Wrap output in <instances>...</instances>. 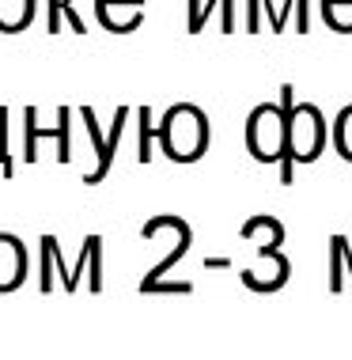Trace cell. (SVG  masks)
<instances>
[{"label":"cell","mask_w":352,"mask_h":360,"mask_svg":"<svg viewBox=\"0 0 352 360\" xmlns=\"http://www.w3.org/2000/svg\"><path fill=\"white\" fill-rule=\"evenodd\" d=\"M133 4H144V0H133Z\"/></svg>","instance_id":"23"},{"label":"cell","mask_w":352,"mask_h":360,"mask_svg":"<svg viewBox=\"0 0 352 360\" xmlns=\"http://www.w3.org/2000/svg\"><path fill=\"white\" fill-rule=\"evenodd\" d=\"M0 174H4V179L15 174L12 152H8V106H0Z\"/></svg>","instance_id":"19"},{"label":"cell","mask_w":352,"mask_h":360,"mask_svg":"<svg viewBox=\"0 0 352 360\" xmlns=\"http://www.w3.org/2000/svg\"><path fill=\"white\" fill-rule=\"evenodd\" d=\"M133 114H136V110H129V106H117V114H114L110 129L103 133V129H99V122H95V110H91V106H84V110H80L84 129H87V137H91V148H95V167L84 174L87 186H99L106 174H110V163H114V155H117V144H122L125 122H129Z\"/></svg>","instance_id":"4"},{"label":"cell","mask_w":352,"mask_h":360,"mask_svg":"<svg viewBox=\"0 0 352 360\" xmlns=\"http://www.w3.org/2000/svg\"><path fill=\"white\" fill-rule=\"evenodd\" d=\"M84 269H87V288H91V292H103V236H87V239H84L80 258H76V266L68 269V277H65V292H76V288H80Z\"/></svg>","instance_id":"7"},{"label":"cell","mask_w":352,"mask_h":360,"mask_svg":"<svg viewBox=\"0 0 352 360\" xmlns=\"http://www.w3.org/2000/svg\"><path fill=\"white\" fill-rule=\"evenodd\" d=\"M322 19H326L330 31L352 34V4H330V0H322Z\"/></svg>","instance_id":"16"},{"label":"cell","mask_w":352,"mask_h":360,"mask_svg":"<svg viewBox=\"0 0 352 360\" xmlns=\"http://www.w3.org/2000/svg\"><path fill=\"white\" fill-rule=\"evenodd\" d=\"M341 266H345V255H341V236H330V292H341Z\"/></svg>","instance_id":"18"},{"label":"cell","mask_w":352,"mask_h":360,"mask_svg":"<svg viewBox=\"0 0 352 360\" xmlns=\"http://www.w3.org/2000/svg\"><path fill=\"white\" fill-rule=\"evenodd\" d=\"M68 19V27H72L76 34H87V23L84 15L76 12V0H50V8H46V31L50 34H61V23Z\"/></svg>","instance_id":"13"},{"label":"cell","mask_w":352,"mask_h":360,"mask_svg":"<svg viewBox=\"0 0 352 360\" xmlns=\"http://www.w3.org/2000/svg\"><path fill=\"white\" fill-rule=\"evenodd\" d=\"M330 141H334V148H337L341 160L352 163V103L334 118V125H330Z\"/></svg>","instance_id":"14"},{"label":"cell","mask_w":352,"mask_h":360,"mask_svg":"<svg viewBox=\"0 0 352 360\" xmlns=\"http://www.w3.org/2000/svg\"><path fill=\"white\" fill-rule=\"evenodd\" d=\"M330 4H352V0H330Z\"/></svg>","instance_id":"22"},{"label":"cell","mask_w":352,"mask_h":360,"mask_svg":"<svg viewBox=\"0 0 352 360\" xmlns=\"http://www.w3.org/2000/svg\"><path fill=\"white\" fill-rule=\"evenodd\" d=\"M136 129H141V144H136V160L152 163V144L159 141V122H152V110L141 106L136 110Z\"/></svg>","instance_id":"15"},{"label":"cell","mask_w":352,"mask_h":360,"mask_svg":"<svg viewBox=\"0 0 352 360\" xmlns=\"http://www.w3.org/2000/svg\"><path fill=\"white\" fill-rule=\"evenodd\" d=\"M239 281H242L250 292L269 296V292H280V288L292 281V262L285 258V250H266V255H258V262H254V266L242 269Z\"/></svg>","instance_id":"5"},{"label":"cell","mask_w":352,"mask_h":360,"mask_svg":"<svg viewBox=\"0 0 352 360\" xmlns=\"http://www.w3.org/2000/svg\"><path fill=\"white\" fill-rule=\"evenodd\" d=\"M239 236L254 243L258 247V255H266V250H280L285 247V224H280L277 217H269V212H258V217H250L247 224L239 228Z\"/></svg>","instance_id":"10"},{"label":"cell","mask_w":352,"mask_h":360,"mask_svg":"<svg viewBox=\"0 0 352 360\" xmlns=\"http://www.w3.org/2000/svg\"><path fill=\"white\" fill-rule=\"evenodd\" d=\"M38 0H0V34H19L34 23Z\"/></svg>","instance_id":"12"},{"label":"cell","mask_w":352,"mask_h":360,"mask_svg":"<svg viewBox=\"0 0 352 360\" xmlns=\"http://www.w3.org/2000/svg\"><path fill=\"white\" fill-rule=\"evenodd\" d=\"M258 12H261V0H247V31L258 34Z\"/></svg>","instance_id":"21"},{"label":"cell","mask_w":352,"mask_h":360,"mask_svg":"<svg viewBox=\"0 0 352 360\" xmlns=\"http://www.w3.org/2000/svg\"><path fill=\"white\" fill-rule=\"evenodd\" d=\"M95 15L110 34H129L141 27L144 19V4H133V0H95Z\"/></svg>","instance_id":"9"},{"label":"cell","mask_w":352,"mask_h":360,"mask_svg":"<svg viewBox=\"0 0 352 360\" xmlns=\"http://www.w3.org/2000/svg\"><path fill=\"white\" fill-rule=\"evenodd\" d=\"M292 8H296V31L307 34L311 31V0H285V4H280V19H285V23H288Z\"/></svg>","instance_id":"17"},{"label":"cell","mask_w":352,"mask_h":360,"mask_svg":"<svg viewBox=\"0 0 352 360\" xmlns=\"http://www.w3.org/2000/svg\"><path fill=\"white\" fill-rule=\"evenodd\" d=\"M280 106L288 114V155L292 163H315L330 144V122L315 103H296V87H280Z\"/></svg>","instance_id":"3"},{"label":"cell","mask_w":352,"mask_h":360,"mask_svg":"<svg viewBox=\"0 0 352 360\" xmlns=\"http://www.w3.org/2000/svg\"><path fill=\"white\" fill-rule=\"evenodd\" d=\"M247 152L258 163H280V186H292V155H288V114L280 103H258L247 118Z\"/></svg>","instance_id":"2"},{"label":"cell","mask_w":352,"mask_h":360,"mask_svg":"<svg viewBox=\"0 0 352 360\" xmlns=\"http://www.w3.org/2000/svg\"><path fill=\"white\" fill-rule=\"evenodd\" d=\"M209 114L193 103H174L159 118V148L171 163H197L209 152Z\"/></svg>","instance_id":"1"},{"label":"cell","mask_w":352,"mask_h":360,"mask_svg":"<svg viewBox=\"0 0 352 360\" xmlns=\"http://www.w3.org/2000/svg\"><path fill=\"white\" fill-rule=\"evenodd\" d=\"M27 281V250L23 239L12 231H0V292H12Z\"/></svg>","instance_id":"8"},{"label":"cell","mask_w":352,"mask_h":360,"mask_svg":"<svg viewBox=\"0 0 352 360\" xmlns=\"http://www.w3.org/2000/svg\"><path fill=\"white\" fill-rule=\"evenodd\" d=\"M155 292H159V296H171V292H174V296H190L193 285H190V281H159V285H155L148 296H155Z\"/></svg>","instance_id":"20"},{"label":"cell","mask_w":352,"mask_h":360,"mask_svg":"<svg viewBox=\"0 0 352 360\" xmlns=\"http://www.w3.org/2000/svg\"><path fill=\"white\" fill-rule=\"evenodd\" d=\"M68 118H72V110L61 106V110H57V125L42 129V125H38V110H34V106H27V148H23V160L27 163L38 160V141H42V137L57 141V160H61V163L72 160V152H68Z\"/></svg>","instance_id":"6"},{"label":"cell","mask_w":352,"mask_h":360,"mask_svg":"<svg viewBox=\"0 0 352 360\" xmlns=\"http://www.w3.org/2000/svg\"><path fill=\"white\" fill-rule=\"evenodd\" d=\"M212 12H223V34H235V0H190V12H185V31L201 34Z\"/></svg>","instance_id":"11"}]
</instances>
